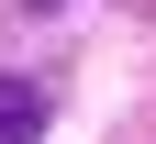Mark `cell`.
Masks as SVG:
<instances>
[{
    "label": "cell",
    "mask_w": 156,
    "mask_h": 144,
    "mask_svg": "<svg viewBox=\"0 0 156 144\" xmlns=\"http://www.w3.org/2000/svg\"><path fill=\"white\" fill-rule=\"evenodd\" d=\"M45 133V89L34 78H0V144H34Z\"/></svg>",
    "instance_id": "obj_1"
}]
</instances>
